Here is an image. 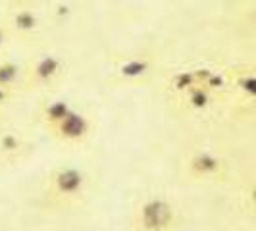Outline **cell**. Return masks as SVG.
Wrapping results in <instances>:
<instances>
[{
  "mask_svg": "<svg viewBox=\"0 0 256 231\" xmlns=\"http://www.w3.org/2000/svg\"><path fill=\"white\" fill-rule=\"evenodd\" d=\"M174 224V206L166 198L154 196L139 206V226L142 231H168Z\"/></svg>",
  "mask_w": 256,
  "mask_h": 231,
  "instance_id": "cell-1",
  "label": "cell"
},
{
  "mask_svg": "<svg viewBox=\"0 0 256 231\" xmlns=\"http://www.w3.org/2000/svg\"><path fill=\"white\" fill-rule=\"evenodd\" d=\"M89 128V120L81 112H76V110H72L62 122H58L54 126L56 135L64 141H81L83 137H87Z\"/></svg>",
  "mask_w": 256,
  "mask_h": 231,
  "instance_id": "cell-2",
  "label": "cell"
},
{
  "mask_svg": "<svg viewBox=\"0 0 256 231\" xmlns=\"http://www.w3.org/2000/svg\"><path fill=\"white\" fill-rule=\"evenodd\" d=\"M85 185V176L77 168H64L54 176V191L60 196H76Z\"/></svg>",
  "mask_w": 256,
  "mask_h": 231,
  "instance_id": "cell-3",
  "label": "cell"
},
{
  "mask_svg": "<svg viewBox=\"0 0 256 231\" xmlns=\"http://www.w3.org/2000/svg\"><path fill=\"white\" fill-rule=\"evenodd\" d=\"M60 68H62V62L56 56H44V58H40L37 64L33 66L31 81L37 83V85H46V83H50L52 79L60 74Z\"/></svg>",
  "mask_w": 256,
  "mask_h": 231,
  "instance_id": "cell-4",
  "label": "cell"
},
{
  "mask_svg": "<svg viewBox=\"0 0 256 231\" xmlns=\"http://www.w3.org/2000/svg\"><path fill=\"white\" fill-rule=\"evenodd\" d=\"M222 168V160H220L216 154L212 152H198L194 154L189 162V170H191L192 176H198V178H210V176H216Z\"/></svg>",
  "mask_w": 256,
  "mask_h": 231,
  "instance_id": "cell-5",
  "label": "cell"
},
{
  "mask_svg": "<svg viewBox=\"0 0 256 231\" xmlns=\"http://www.w3.org/2000/svg\"><path fill=\"white\" fill-rule=\"evenodd\" d=\"M148 70H150V62L148 60H144V58H131V60H126L124 64L118 68V74L124 79H137V77L144 76Z\"/></svg>",
  "mask_w": 256,
  "mask_h": 231,
  "instance_id": "cell-6",
  "label": "cell"
},
{
  "mask_svg": "<svg viewBox=\"0 0 256 231\" xmlns=\"http://www.w3.org/2000/svg\"><path fill=\"white\" fill-rule=\"evenodd\" d=\"M187 96H189V106L194 110H204L212 104V94L210 90L206 89L204 85H194L187 90Z\"/></svg>",
  "mask_w": 256,
  "mask_h": 231,
  "instance_id": "cell-7",
  "label": "cell"
},
{
  "mask_svg": "<svg viewBox=\"0 0 256 231\" xmlns=\"http://www.w3.org/2000/svg\"><path fill=\"white\" fill-rule=\"evenodd\" d=\"M37 26H38L37 14L33 12V10H29V8H22V10H18L16 16H14V27L18 31L29 33V31H33Z\"/></svg>",
  "mask_w": 256,
  "mask_h": 231,
  "instance_id": "cell-8",
  "label": "cell"
},
{
  "mask_svg": "<svg viewBox=\"0 0 256 231\" xmlns=\"http://www.w3.org/2000/svg\"><path fill=\"white\" fill-rule=\"evenodd\" d=\"M72 110H74V108L66 102V100H52V102L44 108V120H46L48 124H52V126H56V124L62 122Z\"/></svg>",
  "mask_w": 256,
  "mask_h": 231,
  "instance_id": "cell-9",
  "label": "cell"
},
{
  "mask_svg": "<svg viewBox=\"0 0 256 231\" xmlns=\"http://www.w3.org/2000/svg\"><path fill=\"white\" fill-rule=\"evenodd\" d=\"M20 77V66L14 62H2L0 64V87L10 89Z\"/></svg>",
  "mask_w": 256,
  "mask_h": 231,
  "instance_id": "cell-10",
  "label": "cell"
},
{
  "mask_svg": "<svg viewBox=\"0 0 256 231\" xmlns=\"http://www.w3.org/2000/svg\"><path fill=\"white\" fill-rule=\"evenodd\" d=\"M196 85V76L192 72H181L174 77V87L178 90H189Z\"/></svg>",
  "mask_w": 256,
  "mask_h": 231,
  "instance_id": "cell-11",
  "label": "cell"
},
{
  "mask_svg": "<svg viewBox=\"0 0 256 231\" xmlns=\"http://www.w3.org/2000/svg\"><path fill=\"white\" fill-rule=\"evenodd\" d=\"M239 89L243 90L246 96H254L256 92V77L254 76H243L239 79Z\"/></svg>",
  "mask_w": 256,
  "mask_h": 231,
  "instance_id": "cell-12",
  "label": "cell"
},
{
  "mask_svg": "<svg viewBox=\"0 0 256 231\" xmlns=\"http://www.w3.org/2000/svg\"><path fill=\"white\" fill-rule=\"evenodd\" d=\"M6 98H8V89H2L0 87V102H4Z\"/></svg>",
  "mask_w": 256,
  "mask_h": 231,
  "instance_id": "cell-13",
  "label": "cell"
},
{
  "mask_svg": "<svg viewBox=\"0 0 256 231\" xmlns=\"http://www.w3.org/2000/svg\"><path fill=\"white\" fill-rule=\"evenodd\" d=\"M2 42H4V31L0 29V46H2Z\"/></svg>",
  "mask_w": 256,
  "mask_h": 231,
  "instance_id": "cell-14",
  "label": "cell"
}]
</instances>
